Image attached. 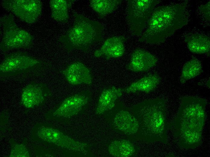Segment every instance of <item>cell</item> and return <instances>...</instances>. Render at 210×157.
<instances>
[{"mask_svg": "<svg viewBox=\"0 0 210 157\" xmlns=\"http://www.w3.org/2000/svg\"><path fill=\"white\" fill-rule=\"evenodd\" d=\"M10 157H29L30 155L26 146L23 144H15L12 148Z\"/></svg>", "mask_w": 210, "mask_h": 157, "instance_id": "603a6c76", "label": "cell"}, {"mask_svg": "<svg viewBox=\"0 0 210 157\" xmlns=\"http://www.w3.org/2000/svg\"><path fill=\"white\" fill-rule=\"evenodd\" d=\"M201 13L208 21H210V1L205 4L201 5L199 8Z\"/></svg>", "mask_w": 210, "mask_h": 157, "instance_id": "cb8c5ba5", "label": "cell"}, {"mask_svg": "<svg viewBox=\"0 0 210 157\" xmlns=\"http://www.w3.org/2000/svg\"><path fill=\"white\" fill-rule=\"evenodd\" d=\"M52 95L47 85L33 82L22 89L20 103L27 109H33L43 105Z\"/></svg>", "mask_w": 210, "mask_h": 157, "instance_id": "7c38bea8", "label": "cell"}, {"mask_svg": "<svg viewBox=\"0 0 210 157\" xmlns=\"http://www.w3.org/2000/svg\"><path fill=\"white\" fill-rule=\"evenodd\" d=\"M206 100L189 96L183 98L173 123L175 139L181 147L190 149L199 146L206 117Z\"/></svg>", "mask_w": 210, "mask_h": 157, "instance_id": "6da1fadb", "label": "cell"}, {"mask_svg": "<svg viewBox=\"0 0 210 157\" xmlns=\"http://www.w3.org/2000/svg\"><path fill=\"white\" fill-rule=\"evenodd\" d=\"M123 93L122 88L114 86L104 89L99 98L95 109L96 114H102L112 109Z\"/></svg>", "mask_w": 210, "mask_h": 157, "instance_id": "2e32d148", "label": "cell"}, {"mask_svg": "<svg viewBox=\"0 0 210 157\" xmlns=\"http://www.w3.org/2000/svg\"><path fill=\"white\" fill-rule=\"evenodd\" d=\"M131 111L138 123V139L148 143H167L168 125L164 99L145 100L133 106Z\"/></svg>", "mask_w": 210, "mask_h": 157, "instance_id": "3957f363", "label": "cell"}, {"mask_svg": "<svg viewBox=\"0 0 210 157\" xmlns=\"http://www.w3.org/2000/svg\"><path fill=\"white\" fill-rule=\"evenodd\" d=\"M108 150L110 155L116 157H129L132 156L135 151L132 144L125 140L113 141L109 145Z\"/></svg>", "mask_w": 210, "mask_h": 157, "instance_id": "44dd1931", "label": "cell"}, {"mask_svg": "<svg viewBox=\"0 0 210 157\" xmlns=\"http://www.w3.org/2000/svg\"><path fill=\"white\" fill-rule=\"evenodd\" d=\"M159 0H128L126 18L129 28L133 35L139 37Z\"/></svg>", "mask_w": 210, "mask_h": 157, "instance_id": "52a82bcc", "label": "cell"}, {"mask_svg": "<svg viewBox=\"0 0 210 157\" xmlns=\"http://www.w3.org/2000/svg\"><path fill=\"white\" fill-rule=\"evenodd\" d=\"M32 138L35 140L53 145L69 151L82 154L89 151L88 145L75 140L54 127L37 123L32 130Z\"/></svg>", "mask_w": 210, "mask_h": 157, "instance_id": "5b68a950", "label": "cell"}, {"mask_svg": "<svg viewBox=\"0 0 210 157\" xmlns=\"http://www.w3.org/2000/svg\"><path fill=\"white\" fill-rule=\"evenodd\" d=\"M126 40V37L122 35L109 38L100 48L95 51L94 56L107 59L120 57L125 52L124 43Z\"/></svg>", "mask_w": 210, "mask_h": 157, "instance_id": "9a60e30c", "label": "cell"}, {"mask_svg": "<svg viewBox=\"0 0 210 157\" xmlns=\"http://www.w3.org/2000/svg\"><path fill=\"white\" fill-rule=\"evenodd\" d=\"M3 36L0 43L1 50L6 52L14 49L27 48L33 43V37L28 32L18 26L11 13L1 18Z\"/></svg>", "mask_w": 210, "mask_h": 157, "instance_id": "8992f818", "label": "cell"}, {"mask_svg": "<svg viewBox=\"0 0 210 157\" xmlns=\"http://www.w3.org/2000/svg\"><path fill=\"white\" fill-rule=\"evenodd\" d=\"M185 41L189 50L197 54H209L210 39L209 36L200 34L187 35Z\"/></svg>", "mask_w": 210, "mask_h": 157, "instance_id": "ac0fdd59", "label": "cell"}, {"mask_svg": "<svg viewBox=\"0 0 210 157\" xmlns=\"http://www.w3.org/2000/svg\"><path fill=\"white\" fill-rule=\"evenodd\" d=\"M202 72L200 61L197 58H193L184 65L180 77V82L184 84L188 80L198 76Z\"/></svg>", "mask_w": 210, "mask_h": 157, "instance_id": "7402d4cb", "label": "cell"}, {"mask_svg": "<svg viewBox=\"0 0 210 157\" xmlns=\"http://www.w3.org/2000/svg\"><path fill=\"white\" fill-rule=\"evenodd\" d=\"M189 17L186 5L177 3L155 8L139 41L151 44L164 42L186 25Z\"/></svg>", "mask_w": 210, "mask_h": 157, "instance_id": "7a4b0ae2", "label": "cell"}, {"mask_svg": "<svg viewBox=\"0 0 210 157\" xmlns=\"http://www.w3.org/2000/svg\"><path fill=\"white\" fill-rule=\"evenodd\" d=\"M157 61V58L149 52L137 48L132 52L130 61L125 67L133 72H147L155 66Z\"/></svg>", "mask_w": 210, "mask_h": 157, "instance_id": "5bb4252c", "label": "cell"}, {"mask_svg": "<svg viewBox=\"0 0 210 157\" xmlns=\"http://www.w3.org/2000/svg\"><path fill=\"white\" fill-rule=\"evenodd\" d=\"M161 78L156 73L148 74L122 88L123 92L134 93L142 92L148 93L154 91L160 83Z\"/></svg>", "mask_w": 210, "mask_h": 157, "instance_id": "e0dca14e", "label": "cell"}, {"mask_svg": "<svg viewBox=\"0 0 210 157\" xmlns=\"http://www.w3.org/2000/svg\"><path fill=\"white\" fill-rule=\"evenodd\" d=\"M106 117L111 127L126 135L136 134L138 125L131 111L122 103H116L111 110L107 112Z\"/></svg>", "mask_w": 210, "mask_h": 157, "instance_id": "30bf717a", "label": "cell"}, {"mask_svg": "<svg viewBox=\"0 0 210 157\" xmlns=\"http://www.w3.org/2000/svg\"><path fill=\"white\" fill-rule=\"evenodd\" d=\"M40 60L27 53L17 52L7 54L0 65V76L6 77L26 73L43 65Z\"/></svg>", "mask_w": 210, "mask_h": 157, "instance_id": "9c48e42d", "label": "cell"}, {"mask_svg": "<svg viewBox=\"0 0 210 157\" xmlns=\"http://www.w3.org/2000/svg\"><path fill=\"white\" fill-rule=\"evenodd\" d=\"M122 0H90V5L101 18L115 11Z\"/></svg>", "mask_w": 210, "mask_h": 157, "instance_id": "ffe728a7", "label": "cell"}, {"mask_svg": "<svg viewBox=\"0 0 210 157\" xmlns=\"http://www.w3.org/2000/svg\"><path fill=\"white\" fill-rule=\"evenodd\" d=\"M2 5L5 9L28 24L37 21L42 13V3L39 0H4Z\"/></svg>", "mask_w": 210, "mask_h": 157, "instance_id": "8fae6325", "label": "cell"}, {"mask_svg": "<svg viewBox=\"0 0 210 157\" xmlns=\"http://www.w3.org/2000/svg\"><path fill=\"white\" fill-rule=\"evenodd\" d=\"M73 25L59 40L68 51L78 50L87 52L94 43L103 40L104 28L99 22L75 12Z\"/></svg>", "mask_w": 210, "mask_h": 157, "instance_id": "277c9868", "label": "cell"}, {"mask_svg": "<svg viewBox=\"0 0 210 157\" xmlns=\"http://www.w3.org/2000/svg\"><path fill=\"white\" fill-rule=\"evenodd\" d=\"M89 91H81L66 98L57 106L47 112L46 117L52 120H67L84 111L91 100Z\"/></svg>", "mask_w": 210, "mask_h": 157, "instance_id": "ba28073f", "label": "cell"}, {"mask_svg": "<svg viewBox=\"0 0 210 157\" xmlns=\"http://www.w3.org/2000/svg\"><path fill=\"white\" fill-rule=\"evenodd\" d=\"M67 82L73 85H91L93 77L91 70L83 63L77 61L68 65L62 71Z\"/></svg>", "mask_w": 210, "mask_h": 157, "instance_id": "4fadbf2b", "label": "cell"}, {"mask_svg": "<svg viewBox=\"0 0 210 157\" xmlns=\"http://www.w3.org/2000/svg\"><path fill=\"white\" fill-rule=\"evenodd\" d=\"M74 0H51L49 4L52 17L55 20L63 23L68 22V9Z\"/></svg>", "mask_w": 210, "mask_h": 157, "instance_id": "d6986e66", "label": "cell"}]
</instances>
